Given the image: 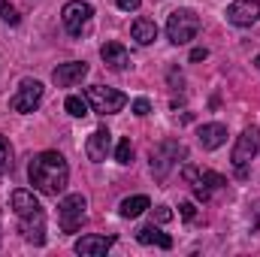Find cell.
<instances>
[{
    "label": "cell",
    "mask_w": 260,
    "mask_h": 257,
    "mask_svg": "<svg viewBox=\"0 0 260 257\" xmlns=\"http://www.w3.org/2000/svg\"><path fill=\"white\" fill-rule=\"evenodd\" d=\"M179 212H182V218H185V221H191V218H194V203H182V206H179Z\"/></svg>",
    "instance_id": "obj_27"
},
{
    "label": "cell",
    "mask_w": 260,
    "mask_h": 257,
    "mask_svg": "<svg viewBox=\"0 0 260 257\" xmlns=\"http://www.w3.org/2000/svg\"><path fill=\"white\" fill-rule=\"evenodd\" d=\"M197 142H200L206 151H215V148H221V145L227 142V127H224V124H218V121L203 124V127L197 130Z\"/></svg>",
    "instance_id": "obj_16"
},
{
    "label": "cell",
    "mask_w": 260,
    "mask_h": 257,
    "mask_svg": "<svg viewBox=\"0 0 260 257\" xmlns=\"http://www.w3.org/2000/svg\"><path fill=\"white\" fill-rule=\"evenodd\" d=\"M148 209H151V200H148L145 194H136V197L121 200L118 215H121V218H139V215H142V212H148Z\"/></svg>",
    "instance_id": "obj_19"
},
{
    "label": "cell",
    "mask_w": 260,
    "mask_h": 257,
    "mask_svg": "<svg viewBox=\"0 0 260 257\" xmlns=\"http://www.w3.org/2000/svg\"><path fill=\"white\" fill-rule=\"evenodd\" d=\"M100 58H103V64L109 67V70H115V73H124L130 67V52L121 43H103L100 46Z\"/></svg>",
    "instance_id": "obj_15"
},
{
    "label": "cell",
    "mask_w": 260,
    "mask_h": 257,
    "mask_svg": "<svg viewBox=\"0 0 260 257\" xmlns=\"http://www.w3.org/2000/svg\"><path fill=\"white\" fill-rule=\"evenodd\" d=\"M109 151H112V133H109L106 127H97L91 136H88V142H85V154H88V160L103 164V160L109 157Z\"/></svg>",
    "instance_id": "obj_13"
},
{
    "label": "cell",
    "mask_w": 260,
    "mask_h": 257,
    "mask_svg": "<svg viewBox=\"0 0 260 257\" xmlns=\"http://www.w3.org/2000/svg\"><path fill=\"white\" fill-rule=\"evenodd\" d=\"M85 100L97 115H115L127 106V94H121L115 88H106V85H91L85 91Z\"/></svg>",
    "instance_id": "obj_6"
},
{
    "label": "cell",
    "mask_w": 260,
    "mask_h": 257,
    "mask_svg": "<svg viewBox=\"0 0 260 257\" xmlns=\"http://www.w3.org/2000/svg\"><path fill=\"white\" fill-rule=\"evenodd\" d=\"M85 209H88V200L82 194H67L58 206V221H61V230L64 233H76L82 224H85Z\"/></svg>",
    "instance_id": "obj_8"
},
{
    "label": "cell",
    "mask_w": 260,
    "mask_h": 257,
    "mask_svg": "<svg viewBox=\"0 0 260 257\" xmlns=\"http://www.w3.org/2000/svg\"><path fill=\"white\" fill-rule=\"evenodd\" d=\"M151 112V103L145 100V97H139V100H133V115H139V118H145Z\"/></svg>",
    "instance_id": "obj_25"
},
{
    "label": "cell",
    "mask_w": 260,
    "mask_h": 257,
    "mask_svg": "<svg viewBox=\"0 0 260 257\" xmlns=\"http://www.w3.org/2000/svg\"><path fill=\"white\" fill-rule=\"evenodd\" d=\"M254 67H257V70H260V55H257V58H254Z\"/></svg>",
    "instance_id": "obj_30"
},
{
    "label": "cell",
    "mask_w": 260,
    "mask_h": 257,
    "mask_svg": "<svg viewBox=\"0 0 260 257\" xmlns=\"http://www.w3.org/2000/svg\"><path fill=\"white\" fill-rule=\"evenodd\" d=\"M40 103H43V82H37V79H24L18 85V91L9 97V109L12 112H21V115L34 112Z\"/></svg>",
    "instance_id": "obj_9"
},
{
    "label": "cell",
    "mask_w": 260,
    "mask_h": 257,
    "mask_svg": "<svg viewBox=\"0 0 260 257\" xmlns=\"http://www.w3.org/2000/svg\"><path fill=\"white\" fill-rule=\"evenodd\" d=\"M12 170V145L6 136H0V176H6Z\"/></svg>",
    "instance_id": "obj_21"
},
{
    "label": "cell",
    "mask_w": 260,
    "mask_h": 257,
    "mask_svg": "<svg viewBox=\"0 0 260 257\" xmlns=\"http://www.w3.org/2000/svg\"><path fill=\"white\" fill-rule=\"evenodd\" d=\"M200 34V15L194 9H176L167 18V40L173 46H185Z\"/></svg>",
    "instance_id": "obj_4"
},
{
    "label": "cell",
    "mask_w": 260,
    "mask_h": 257,
    "mask_svg": "<svg viewBox=\"0 0 260 257\" xmlns=\"http://www.w3.org/2000/svg\"><path fill=\"white\" fill-rule=\"evenodd\" d=\"M257 151H260V130L257 127H245L239 136H236V145H233V154H230V160H233L239 179L248 176V164L257 157Z\"/></svg>",
    "instance_id": "obj_5"
},
{
    "label": "cell",
    "mask_w": 260,
    "mask_h": 257,
    "mask_svg": "<svg viewBox=\"0 0 260 257\" xmlns=\"http://www.w3.org/2000/svg\"><path fill=\"white\" fill-rule=\"evenodd\" d=\"M115 160H118L121 167H127L130 160H133V145H130V139H121V142L115 145Z\"/></svg>",
    "instance_id": "obj_22"
},
{
    "label": "cell",
    "mask_w": 260,
    "mask_h": 257,
    "mask_svg": "<svg viewBox=\"0 0 260 257\" xmlns=\"http://www.w3.org/2000/svg\"><path fill=\"white\" fill-rule=\"evenodd\" d=\"M151 215H154V221H157V224L173 221V209H170V206H154V209H151Z\"/></svg>",
    "instance_id": "obj_24"
},
{
    "label": "cell",
    "mask_w": 260,
    "mask_h": 257,
    "mask_svg": "<svg viewBox=\"0 0 260 257\" xmlns=\"http://www.w3.org/2000/svg\"><path fill=\"white\" fill-rule=\"evenodd\" d=\"M136 239H139L142 245H157V248H164V251L173 248V236H167V233H164L160 227H154V224L139 227V230H136Z\"/></svg>",
    "instance_id": "obj_17"
},
{
    "label": "cell",
    "mask_w": 260,
    "mask_h": 257,
    "mask_svg": "<svg viewBox=\"0 0 260 257\" xmlns=\"http://www.w3.org/2000/svg\"><path fill=\"white\" fill-rule=\"evenodd\" d=\"M206 58H209V49H194V52H191V61H206Z\"/></svg>",
    "instance_id": "obj_29"
},
{
    "label": "cell",
    "mask_w": 260,
    "mask_h": 257,
    "mask_svg": "<svg viewBox=\"0 0 260 257\" xmlns=\"http://www.w3.org/2000/svg\"><path fill=\"white\" fill-rule=\"evenodd\" d=\"M91 15H94V9L85 0H70V3H64V9H61V21H64L70 37H82V30L88 27Z\"/></svg>",
    "instance_id": "obj_10"
},
{
    "label": "cell",
    "mask_w": 260,
    "mask_h": 257,
    "mask_svg": "<svg viewBox=\"0 0 260 257\" xmlns=\"http://www.w3.org/2000/svg\"><path fill=\"white\" fill-rule=\"evenodd\" d=\"M130 34H133V40H136L139 46H151V43L157 40V24H154L151 18H136L133 27H130Z\"/></svg>",
    "instance_id": "obj_18"
},
{
    "label": "cell",
    "mask_w": 260,
    "mask_h": 257,
    "mask_svg": "<svg viewBox=\"0 0 260 257\" xmlns=\"http://www.w3.org/2000/svg\"><path fill=\"white\" fill-rule=\"evenodd\" d=\"M188 157V148L179 142V139H164V142H157L154 148H151V173H154V179L157 182H164L167 176H170V170L179 164V160H185Z\"/></svg>",
    "instance_id": "obj_3"
},
{
    "label": "cell",
    "mask_w": 260,
    "mask_h": 257,
    "mask_svg": "<svg viewBox=\"0 0 260 257\" xmlns=\"http://www.w3.org/2000/svg\"><path fill=\"white\" fill-rule=\"evenodd\" d=\"M27 179H30L34 191L46 194V197H61L70 182V167H67L64 154H58V151L37 154L27 167Z\"/></svg>",
    "instance_id": "obj_1"
},
{
    "label": "cell",
    "mask_w": 260,
    "mask_h": 257,
    "mask_svg": "<svg viewBox=\"0 0 260 257\" xmlns=\"http://www.w3.org/2000/svg\"><path fill=\"white\" fill-rule=\"evenodd\" d=\"M115 245V236H103V233H88L82 239H76V254L82 257H103L109 248Z\"/></svg>",
    "instance_id": "obj_12"
},
{
    "label": "cell",
    "mask_w": 260,
    "mask_h": 257,
    "mask_svg": "<svg viewBox=\"0 0 260 257\" xmlns=\"http://www.w3.org/2000/svg\"><path fill=\"white\" fill-rule=\"evenodd\" d=\"M182 82H185L182 73H179V70H170V85H173V88H182Z\"/></svg>",
    "instance_id": "obj_28"
},
{
    "label": "cell",
    "mask_w": 260,
    "mask_h": 257,
    "mask_svg": "<svg viewBox=\"0 0 260 257\" xmlns=\"http://www.w3.org/2000/svg\"><path fill=\"white\" fill-rule=\"evenodd\" d=\"M118 3V9H124V12H136L139 6H142V0H115Z\"/></svg>",
    "instance_id": "obj_26"
},
{
    "label": "cell",
    "mask_w": 260,
    "mask_h": 257,
    "mask_svg": "<svg viewBox=\"0 0 260 257\" xmlns=\"http://www.w3.org/2000/svg\"><path fill=\"white\" fill-rule=\"evenodd\" d=\"M85 76H88V64H85V61H67V64H58V67H55V73H52V82H55L58 88H70V85L82 82Z\"/></svg>",
    "instance_id": "obj_14"
},
{
    "label": "cell",
    "mask_w": 260,
    "mask_h": 257,
    "mask_svg": "<svg viewBox=\"0 0 260 257\" xmlns=\"http://www.w3.org/2000/svg\"><path fill=\"white\" fill-rule=\"evenodd\" d=\"M0 18L6 21V24H18L21 18H18V9L12 6V3H0Z\"/></svg>",
    "instance_id": "obj_23"
},
{
    "label": "cell",
    "mask_w": 260,
    "mask_h": 257,
    "mask_svg": "<svg viewBox=\"0 0 260 257\" xmlns=\"http://www.w3.org/2000/svg\"><path fill=\"white\" fill-rule=\"evenodd\" d=\"M64 109L73 115V118H85L91 106H88V100H85V97H79V94H70V97L64 100Z\"/></svg>",
    "instance_id": "obj_20"
},
{
    "label": "cell",
    "mask_w": 260,
    "mask_h": 257,
    "mask_svg": "<svg viewBox=\"0 0 260 257\" xmlns=\"http://www.w3.org/2000/svg\"><path fill=\"white\" fill-rule=\"evenodd\" d=\"M9 203H12V212L18 215V230H21V236H24L27 242H34V245H43V242H46V212H43L40 200L30 191L18 188V191H12Z\"/></svg>",
    "instance_id": "obj_2"
},
{
    "label": "cell",
    "mask_w": 260,
    "mask_h": 257,
    "mask_svg": "<svg viewBox=\"0 0 260 257\" xmlns=\"http://www.w3.org/2000/svg\"><path fill=\"white\" fill-rule=\"evenodd\" d=\"M227 21L236 27H251L260 21V0H233L227 6Z\"/></svg>",
    "instance_id": "obj_11"
},
{
    "label": "cell",
    "mask_w": 260,
    "mask_h": 257,
    "mask_svg": "<svg viewBox=\"0 0 260 257\" xmlns=\"http://www.w3.org/2000/svg\"><path fill=\"white\" fill-rule=\"evenodd\" d=\"M182 176H185V182L194 188V197L197 200H209L212 191H218V188H227V179L224 176H218V173H212V170H197V167H185L182 170Z\"/></svg>",
    "instance_id": "obj_7"
}]
</instances>
